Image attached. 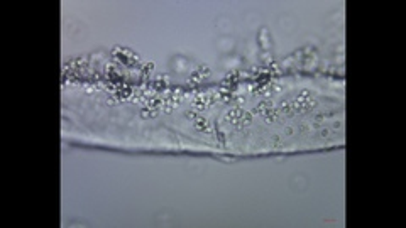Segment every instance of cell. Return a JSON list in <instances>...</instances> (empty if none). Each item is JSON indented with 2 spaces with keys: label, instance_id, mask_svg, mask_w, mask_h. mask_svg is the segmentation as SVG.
Returning a JSON list of instances; mask_svg holds the SVG:
<instances>
[{
  "label": "cell",
  "instance_id": "6da1fadb",
  "mask_svg": "<svg viewBox=\"0 0 406 228\" xmlns=\"http://www.w3.org/2000/svg\"><path fill=\"white\" fill-rule=\"evenodd\" d=\"M316 105V102L313 98H311V95L308 92H302L300 95L294 98V100H290V102H285L281 105V110H280V113L281 112H285L288 115H293V113H302V112H308L310 108H313Z\"/></svg>",
  "mask_w": 406,
  "mask_h": 228
},
{
  "label": "cell",
  "instance_id": "7a4b0ae2",
  "mask_svg": "<svg viewBox=\"0 0 406 228\" xmlns=\"http://www.w3.org/2000/svg\"><path fill=\"white\" fill-rule=\"evenodd\" d=\"M225 120L229 122L230 125L237 127V129H244V127H249L252 122V115L244 112L242 108H230L225 112Z\"/></svg>",
  "mask_w": 406,
  "mask_h": 228
},
{
  "label": "cell",
  "instance_id": "3957f363",
  "mask_svg": "<svg viewBox=\"0 0 406 228\" xmlns=\"http://www.w3.org/2000/svg\"><path fill=\"white\" fill-rule=\"evenodd\" d=\"M254 113L259 115L261 119H264L268 124H271V122H274L277 117H280V110H277L271 102H261L259 105H255Z\"/></svg>",
  "mask_w": 406,
  "mask_h": 228
},
{
  "label": "cell",
  "instance_id": "277c9868",
  "mask_svg": "<svg viewBox=\"0 0 406 228\" xmlns=\"http://www.w3.org/2000/svg\"><path fill=\"white\" fill-rule=\"evenodd\" d=\"M186 119L193 122V127L200 132H205V133H212V127H210V122L205 119L203 115H198L195 112H186Z\"/></svg>",
  "mask_w": 406,
  "mask_h": 228
},
{
  "label": "cell",
  "instance_id": "5b68a950",
  "mask_svg": "<svg viewBox=\"0 0 406 228\" xmlns=\"http://www.w3.org/2000/svg\"><path fill=\"white\" fill-rule=\"evenodd\" d=\"M212 103H213V95H210V93H205V95H198V97H195L193 100V108H197V110H207L208 107H212Z\"/></svg>",
  "mask_w": 406,
  "mask_h": 228
},
{
  "label": "cell",
  "instance_id": "8992f818",
  "mask_svg": "<svg viewBox=\"0 0 406 228\" xmlns=\"http://www.w3.org/2000/svg\"><path fill=\"white\" fill-rule=\"evenodd\" d=\"M210 75V70L207 68V66H200V68L195 71V73L190 76V80L188 81H191V83H198V81H202L203 78H207Z\"/></svg>",
  "mask_w": 406,
  "mask_h": 228
},
{
  "label": "cell",
  "instance_id": "52a82bcc",
  "mask_svg": "<svg viewBox=\"0 0 406 228\" xmlns=\"http://www.w3.org/2000/svg\"><path fill=\"white\" fill-rule=\"evenodd\" d=\"M158 113H159V108H144L142 112H141V115H142V119H149V117H151V119H154V117H158Z\"/></svg>",
  "mask_w": 406,
  "mask_h": 228
}]
</instances>
